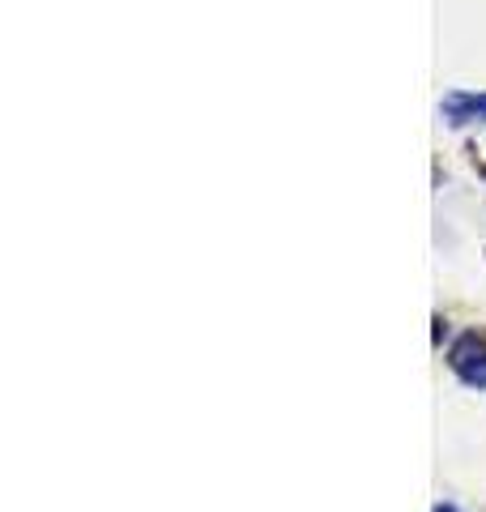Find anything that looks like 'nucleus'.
<instances>
[{
    "label": "nucleus",
    "mask_w": 486,
    "mask_h": 512,
    "mask_svg": "<svg viewBox=\"0 0 486 512\" xmlns=\"http://www.w3.org/2000/svg\"><path fill=\"white\" fill-rule=\"evenodd\" d=\"M440 512H457V508H440Z\"/></svg>",
    "instance_id": "f03ea898"
},
{
    "label": "nucleus",
    "mask_w": 486,
    "mask_h": 512,
    "mask_svg": "<svg viewBox=\"0 0 486 512\" xmlns=\"http://www.w3.org/2000/svg\"><path fill=\"white\" fill-rule=\"evenodd\" d=\"M448 116L457 124H469V120H486V94H457V99H448Z\"/></svg>",
    "instance_id": "f257e3e1"
}]
</instances>
